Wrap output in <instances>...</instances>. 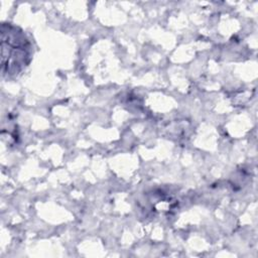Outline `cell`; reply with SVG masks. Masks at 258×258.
<instances>
[{
	"label": "cell",
	"mask_w": 258,
	"mask_h": 258,
	"mask_svg": "<svg viewBox=\"0 0 258 258\" xmlns=\"http://www.w3.org/2000/svg\"><path fill=\"white\" fill-rule=\"evenodd\" d=\"M2 72L15 75L30 60L31 47L25 34L16 26L2 25Z\"/></svg>",
	"instance_id": "cell-1"
}]
</instances>
